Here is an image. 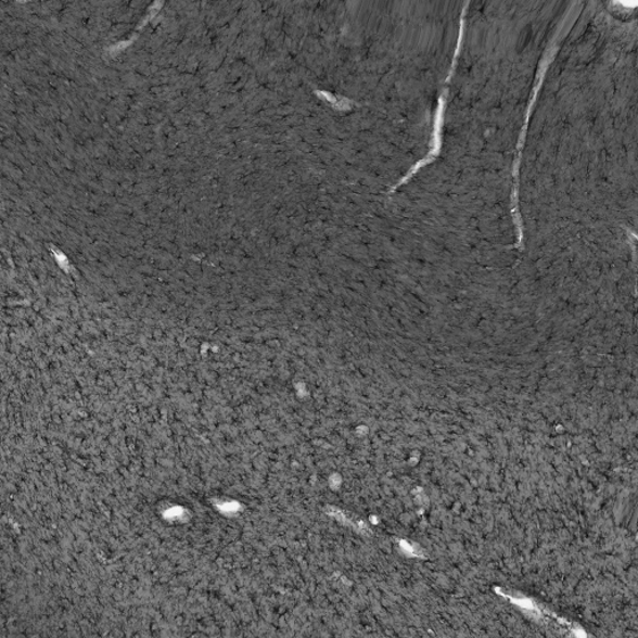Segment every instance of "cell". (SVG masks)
<instances>
[{
  "mask_svg": "<svg viewBox=\"0 0 638 638\" xmlns=\"http://www.w3.org/2000/svg\"><path fill=\"white\" fill-rule=\"evenodd\" d=\"M469 4H465L463 12H461V16H460V28H459V38H458V43H457V48H456V53L455 56H452V63L450 66V71L448 74V78L447 80H445L444 84V89H443V94L439 98V104H438V109H436V114H435V120H434V132H433V145H432V150L430 151V154H428L422 162H419L413 169H411L408 175L406 176L405 179H403L400 182H398L396 189L399 187V184L405 183L408 181L409 178H411V176H413L419 169H422L423 166L430 164L433 162V160L439 155L441 153V148H442V126H443V115H444V109H445V98H447L448 94V87L450 84V80L452 78V75H455L456 73V66L458 63V58L460 54V50H461V46H463V38H464V27H465V14H467V10H468Z\"/></svg>",
  "mask_w": 638,
  "mask_h": 638,
  "instance_id": "cell-2",
  "label": "cell"
},
{
  "mask_svg": "<svg viewBox=\"0 0 638 638\" xmlns=\"http://www.w3.org/2000/svg\"><path fill=\"white\" fill-rule=\"evenodd\" d=\"M578 5H580V4H578V3L574 4L573 8H571L570 12L565 15V18L562 20V22L560 23L559 28L556 33V36H553V38L551 39V43L549 44V48L547 49V52H545L543 61L540 62V65H539V71H537V77H536L535 86L533 89V94H532L531 99H528V105H527L526 113H525V119H524L522 132H520V137L518 140L516 155H515L514 166H513L514 190H513V194H511V215H513V218H514L516 237H518V245H516L518 247L523 246V237H524L523 220H522V216H520V213H519V170H520V164H522V157H523L525 139H526V133H527V128H528V122H531L533 107L536 103L537 95H539L540 89L543 87L545 75H547V72L549 71V66L552 63L553 58H556V55H557L558 48H559L558 47L559 41L562 38V36H564V33L566 31V25H567L569 21H571V15H573L576 12Z\"/></svg>",
  "mask_w": 638,
  "mask_h": 638,
  "instance_id": "cell-1",
  "label": "cell"
}]
</instances>
